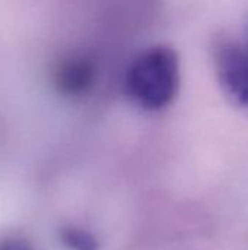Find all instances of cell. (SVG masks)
I'll return each mask as SVG.
<instances>
[{"label": "cell", "mask_w": 248, "mask_h": 250, "mask_svg": "<svg viewBox=\"0 0 248 250\" xmlns=\"http://www.w3.org/2000/svg\"><path fill=\"white\" fill-rule=\"evenodd\" d=\"M246 48H247V50H248V44H247V47H246Z\"/></svg>", "instance_id": "5b68a950"}, {"label": "cell", "mask_w": 248, "mask_h": 250, "mask_svg": "<svg viewBox=\"0 0 248 250\" xmlns=\"http://www.w3.org/2000/svg\"><path fill=\"white\" fill-rule=\"evenodd\" d=\"M60 242L69 250H98V240L86 230L77 227H64L58 233Z\"/></svg>", "instance_id": "277c9868"}, {"label": "cell", "mask_w": 248, "mask_h": 250, "mask_svg": "<svg viewBox=\"0 0 248 250\" xmlns=\"http://www.w3.org/2000/svg\"><path fill=\"white\" fill-rule=\"evenodd\" d=\"M178 59L170 47L158 45L142 53L126 75V89L130 98L145 110L167 107L178 91Z\"/></svg>", "instance_id": "6da1fadb"}, {"label": "cell", "mask_w": 248, "mask_h": 250, "mask_svg": "<svg viewBox=\"0 0 248 250\" xmlns=\"http://www.w3.org/2000/svg\"><path fill=\"white\" fill-rule=\"evenodd\" d=\"M218 78L224 92L238 107L248 110V50L224 45L216 54Z\"/></svg>", "instance_id": "7a4b0ae2"}, {"label": "cell", "mask_w": 248, "mask_h": 250, "mask_svg": "<svg viewBox=\"0 0 248 250\" xmlns=\"http://www.w3.org/2000/svg\"><path fill=\"white\" fill-rule=\"evenodd\" d=\"M95 79L94 63L82 56H73L63 60L54 75V82L57 89L67 95L76 97L89 91Z\"/></svg>", "instance_id": "3957f363"}]
</instances>
